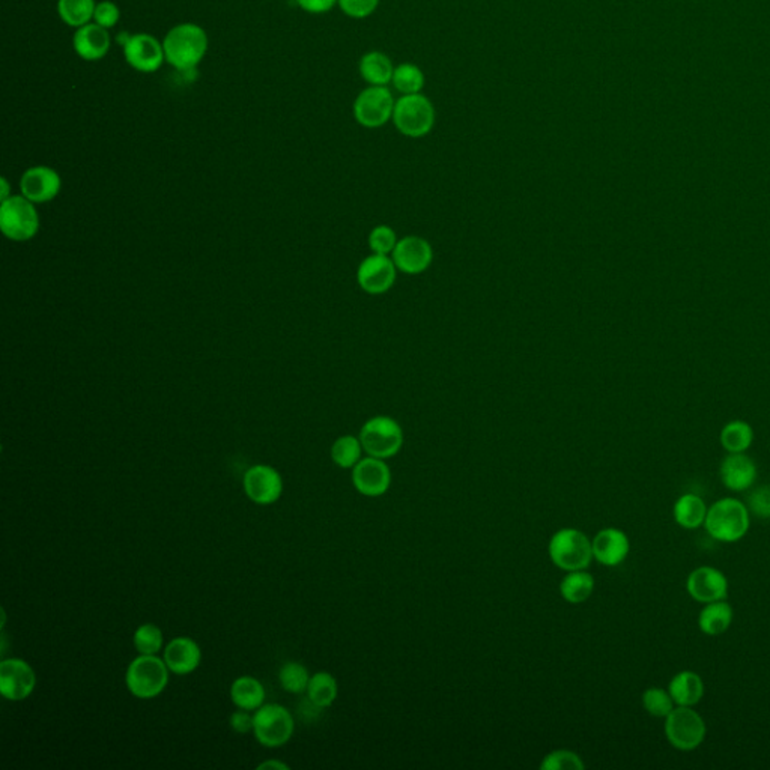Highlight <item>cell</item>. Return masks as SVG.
Instances as JSON below:
<instances>
[{
  "instance_id": "6da1fadb",
  "label": "cell",
  "mask_w": 770,
  "mask_h": 770,
  "mask_svg": "<svg viewBox=\"0 0 770 770\" xmlns=\"http://www.w3.org/2000/svg\"><path fill=\"white\" fill-rule=\"evenodd\" d=\"M208 34L196 23H180L163 39L166 64L178 71L196 69L208 52Z\"/></svg>"
},
{
  "instance_id": "7a4b0ae2",
  "label": "cell",
  "mask_w": 770,
  "mask_h": 770,
  "mask_svg": "<svg viewBox=\"0 0 770 770\" xmlns=\"http://www.w3.org/2000/svg\"><path fill=\"white\" fill-rule=\"evenodd\" d=\"M749 525L751 518L748 505L733 496L713 503L707 510L704 521V526L712 539L723 544H733L744 539Z\"/></svg>"
},
{
  "instance_id": "3957f363",
  "label": "cell",
  "mask_w": 770,
  "mask_h": 770,
  "mask_svg": "<svg viewBox=\"0 0 770 770\" xmlns=\"http://www.w3.org/2000/svg\"><path fill=\"white\" fill-rule=\"evenodd\" d=\"M391 122L405 138L421 139L428 136L435 127L437 111L431 99L423 92L401 95L396 99Z\"/></svg>"
},
{
  "instance_id": "277c9868",
  "label": "cell",
  "mask_w": 770,
  "mask_h": 770,
  "mask_svg": "<svg viewBox=\"0 0 770 770\" xmlns=\"http://www.w3.org/2000/svg\"><path fill=\"white\" fill-rule=\"evenodd\" d=\"M169 672L171 670L159 655H139L127 668L125 685L133 697L152 700L169 685Z\"/></svg>"
},
{
  "instance_id": "5b68a950",
  "label": "cell",
  "mask_w": 770,
  "mask_h": 770,
  "mask_svg": "<svg viewBox=\"0 0 770 770\" xmlns=\"http://www.w3.org/2000/svg\"><path fill=\"white\" fill-rule=\"evenodd\" d=\"M552 563L565 572L587 569L593 558L591 540L578 528H561L552 535L548 544Z\"/></svg>"
},
{
  "instance_id": "8992f818",
  "label": "cell",
  "mask_w": 770,
  "mask_h": 770,
  "mask_svg": "<svg viewBox=\"0 0 770 770\" xmlns=\"http://www.w3.org/2000/svg\"><path fill=\"white\" fill-rule=\"evenodd\" d=\"M359 438L368 456L384 461L396 456L405 441L402 426L389 415H375L369 419L359 431Z\"/></svg>"
},
{
  "instance_id": "52a82bcc",
  "label": "cell",
  "mask_w": 770,
  "mask_h": 770,
  "mask_svg": "<svg viewBox=\"0 0 770 770\" xmlns=\"http://www.w3.org/2000/svg\"><path fill=\"white\" fill-rule=\"evenodd\" d=\"M0 229L14 243H25L35 238L39 231V214L34 202L23 194L2 201Z\"/></svg>"
},
{
  "instance_id": "ba28073f",
  "label": "cell",
  "mask_w": 770,
  "mask_h": 770,
  "mask_svg": "<svg viewBox=\"0 0 770 770\" xmlns=\"http://www.w3.org/2000/svg\"><path fill=\"white\" fill-rule=\"evenodd\" d=\"M255 727L253 734L265 748H278L291 741L296 732V721L286 707L268 702L253 712Z\"/></svg>"
},
{
  "instance_id": "9c48e42d",
  "label": "cell",
  "mask_w": 770,
  "mask_h": 770,
  "mask_svg": "<svg viewBox=\"0 0 770 770\" xmlns=\"http://www.w3.org/2000/svg\"><path fill=\"white\" fill-rule=\"evenodd\" d=\"M394 99L389 86H366L352 104V115L364 129L377 130L393 120Z\"/></svg>"
},
{
  "instance_id": "30bf717a",
  "label": "cell",
  "mask_w": 770,
  "mask_h": 770,
  "mask_svg": "<svg viewBox=\"0 0 770 770\" xmlns=\"http://www.w3.org/2000/svg\"><path fill=\"white\" fill-rule=\"evenodd\" d=\"M706 723L692 707L677 706L665 718V736L672 748L691 753L706 739Z\"/></svg>"
},
{
  "instance_id": "8fae6325",
  "label": "cell",
  "mask_w": 770,
  "mask_h": 770,
  "mask_svg": "<svg viewBox=\"0 0 770 770\" xmlns=\"http://www.w3.org/2000/svg\"><path fill=\"white\" fill-rule=\"evenodd\" d=\"M122 47L125 62L139 73H155L166 62L163 41L155 38L154 35L145 32L129 35Z\"/></svg>"
},
{
  "instance_id": "7c38bea8",
  "label": "cell",
  "mask_w": 770,
  "mask_h": 770,
  "mask_svg": "<svg viewBox=\"0 0 770 770\" xmlns=\"http://www.w3.org/2000/svg\"><path fill=\"white\" fill-rule=\"evenodd\" d=\"M36 688V672L29 662L8 658L0 662V693L8 702H23Z\"/></svg>"
},
{
  "instance_id": "4fadbf2b",
  "label": "cell",
  "mask_w": 770,
  "mask_h": 770,
  "mask_svg": "<svg viewBox=\"0 0 770 770\" xmlns=\"http://www.w3.org/2000/svg\"><path fill=\"white\" fill-rule=\"evenodd\" d=\"M243 486L248 500L259 505H275L283 494L282 475L275 467L265 463H257L248 468L243 479Z\"/></svg>"
},
{
  "instance_id": "5bb4252c",
  "label": "cell",
  "mask_w": 770,
  "mask_h": 770,
  "mask_svg": "<svg viewBox=\"0 0 770 770\" xmlns=\"http://www.w3.org/2000/svg\"><path fill=\"white\" fill-rule=\"evenodd\" d=\"M398 268L391 256L375 255L363 259L357 270V282L366 294L381 296L390 291L396 282Z\"/></svg>"
},
{
  "instance_id": "9a60e30c",
  "label": "cell",
  "mask_w": 770,
  "mask_h": 770,
  "mask_svg": "<svg viewBox=\"0 0 770 770\" xmlns=\"http://www.w3.org/2000/svg\"><path fill=\"white\" fill-rule=\"evenodd\" d=\"M391 259L398 271L408 276L421 275L432 265V245L423 236H403L394 247Z\"/></svg>"
},
{
  "instance_id": "2e32d148",
  "label": "cell",
  "mask_w": 770,
  "mask_h": 770,
  "mask_svg": "<svg viewBox=\"0 0 770 770\" xmlns=\"http://www.w3.org/2000/svg\"><path fill=\"white\" fill-rule=\"evenodd\" d=\"M352 484L361 495L378 498L391 486V471L384 459L368 456L352 468Z\"/></svg>"
},
{
  "instance_id": "e0dca14e",
  "label": "cell",
  "mask_w": 770,
  "mask_h": 770,
  "mask_svg": "<svg viewBox=\"0 0 770 770\" xmlns=\"http://www.w3.org/2000/svg\"><path fill=\"white\" fill-rule=\"evenodd\" d=\"M686 590L693 600L702 605L725 600L728 596V579L716 567L702 566L689 575Z\"/></svg>"
},
{
  "instance_id": "ac0fdd59",
  "label": "cell",
  "mask_w": 770,
  "mask_h": 770,
  "mask_svg": "<svg viewBox=\"0 0 770 770\" xmlns=\"http://www.w3.org/2000/svg\"><path fill=\"white\" fill-rule=\"evenodd\" d=\"M62 189V180L55 169L48 166L29 167L20 178V192L35 205L52 202Z\"/></svg>"
},
{
  "instance_id": "d6986e66",
  "label": "cell",
  "mask_w": 770,
  "mask_h": 770,
  "mask_svg": "<svg viewBox=\"0 0 770 770\" xmlns=\"http://www.w3.org/2000/svg\"><path fill=\"white\" fill-rule=\"evenodd\" d=\"M591 548H593V558L598 563L608 567H616L630 556V537L620 528L608 526L593 537Z\"/></svg>"
},
{
  "instance_id": "ffe728a7",
  "label": "cell",
  "mask_w": 770,
  "mask_h": 770,
  "mask_svg": "<svg viewBox=\"0 0 770 770\" xmlns=\"http://www.w3.org/2000/svg\"><path fill=\"white\" fill-rule=\"evenodd\" d=\"M163 660L172 674L189 676L202 662V650L192 638L176 637L164 647Z\"/></svg>"
},
{
  "instance_id": "44dd1931",
  "label": "cell",
  "mask_w": 770,
  "mask_h": 770,
  "mask_svg": "<svg viewBox=\"0 0 770 770\" xmlns=\"http://www.w3.org/2000/svg\"><path fill=\"white\" fill-rule=\"evenodd\" d=\"M110 47L111 36L109 30L99 26L97 23H88L74 32V52L86 62H97L103 59Z\"/></svg>"
},
{
  "instance_id": "7402d4cb",
  "label": "cell",
  "mask_w": 770,
  "mask_h": 770,
  "mask_svg": "<svg viewBox=\"0 0 770 770\" xmlns=\"http://www.w3.org/2000/svg\"><path fill=\"white\" fill-rule=\"evenodd\" d=\"M719 475L725 488L733 493H744L755 484L757 467L746 454L730 453L721 463Z\"/></svg>"
},
{
  "instance_id": "603a6c76",
  "label": "cell",
  "mask_w": 770,
  "mask_h": 770,
  "mask_svg": "<svg viewBox=\"0 0 770 770\" xmlns=\"http://www.w3.org/2000/svg\"><path fill=\"white\" fill-rule=\"evenodd\" d=\"M396 65L387 53L370 50L359 57V73L368 86H390Z\"/></svg>"
},
{
  "instance_id": "cb8c5ba5",
  "label": "cell",
  "mask_w": 770,
  "mask_h": 770,
  "mask_svg": "<svg viewBox=\"0 0 770 770\" xmlns=\"http://www.w3.org/2000/svg\"><path fill=\"white\" fill-rule=\"evenodd\" d=\"M668 691L676 706L693 707L704 695V682L695 671H681L672 677Z\"/></svg>"
},
{
  "instance_id": "d4e9b609",
  "label": "cell",
  "mask_w": 770,
  "mask_h": 770,
  "mask_svg": "<svg viewBox=\"0 0 770 770\" xmlns=\"http://www.w3.org/2000/svg\"><path fill=\"white\" fill-rule=\"evenodd\" d=\"M734 612L732 605L725 600H716L704 605L698 616V628L709 637H718L727 632L732 626Z\"/></svg>"
},
{
  "instance_id": "484cf974",
  "label": "cell",
  "mask_w": 770,
  "mask_h": 770,
  "mask_svg": "<svg viewBox=\"0 0 770 770\" xmlns=\"http://www.w3.org/2000/svg\"><path fill=\"white\" fill-rule=\"evenodd\" d=\"M265 686L252 676H241L231 686V700L238 709L255 712L265 704Z\"/></svg>"
},
{
  "instance_id": "4316f807",
  "label": "cell",
  "mask_w": 770,
  "mask_h": 770,
  "mask_svg": "<svg viewBox=\"0 0 770 770\" xmlns=\"http://www.w3.org/2000/svg\"><path fill=\"white\" fill-rule=\"evenodd\" d=\"M707 510H709V507H707L702 496L695 495V494H685L674 503L672 516H674L677 525H681L685 530H695L698 526L704 525Z\"/></svg>"
},
{
  "instance_id": "83f0119b",
  "label": "cell",
  "mask_w": 770,
  "mask_h": 770,
  "mask_svg": "<svg viewBox=\"0 0 770 770\" xmlns=\"http://www.w3.org/2000/svg\"><path fill=\"white\" fill-rule=\"evenodd\" d=\"M596 581L587 569L566 572L560 582V595L567 604L581 605L590 599Z\"/></svg>"
},
{
  "instance_id": "f1b7e54d",
  "label": "cell",
  "mask_w": 770,
  "mask_h": 770,
  "mask_svg": "<svg viewBox=\"0 0 770 770\" xmlns=\"http://www.w3.org/2000/svg\"><path fill=\"white\" fill-rule=\"evenodd\" d=\"M338 685L330 672L317 671L310 677L307 686L308 702L317 709L330 707L338 698Z\"/></svg>"
},
{
  "instance_id": "f546056e",
  "label": "cell",
  "mask_w": 770,
  "mask_h": 770,
  "mask_svg": "<svg viewBox=\"0 0 770 770\" xmlns=\"http://www.w3.org/2000/svg\"><path fill=\"white\" fill-rule=\"evenodd\" d=\"M95 6H97L95 0H57L56 8H57L60 20L67 26L78 29L88 23H92Z\"/></svg>"
},
{
  "instance_id": "4dcf8cb0",
  "label": "cell",
  "mask_w": 770,
  "mask_h": 770,
  "mask_svg": "<svg viewBox=\"0 0 770 770\" xmlns=\"http://www.w3.org/2000/svg\"><path fill=\"white\" fill-rule=\"evenodd\" d=\"M424 85H426V76L419 65L412 62L396 65L393 78H391V86L396 92L401 95L420 94L423 92Z\"/></svg>"
},
{
  "instance_id": "1f68e13d",
  "label": "cell",
  "mask_w": 770,
  "mask_h": 770,
  "mask_svg": "<svg viewBox=\"0 0 770 770\" xmlns=\"http://www.w3.org/2000/svg\"><path fill=\"white\" fill-rule=\"evenodd\" d=\"M363 452V445L359 437L342 435L331 445V459L338 468L352 470L363 459L361 458Z\"/></svg>"
},
{
  "instance_id": "d6a6232c",
  "label": "cell",
  "mask_w": 770,
  "mask_h": 770,
  "mask_svg": "<svg viewBox=\"0 0 770 770\" xmlns=\"http://www.w3.org/2000/svg\"><path fill=\"white\" fill-rule=\"evenodd\" d=\"M753 429L744 421H732L721 432L723 447L730 453H744L753 444Z\"/></svg>"
},
{
  "instance_id": "836d02e7",
  "label": "cell",
  "mask_w": 770,
  "mask_h": 770,
  "mask_svg": "<svg viewBox=\"0 0 770 770\" xmlns=\"http://www.w3.org/2000/svg\"><path fill=\"white\" fill-rule=\"evenodd\" d=\"M310 672L307 668L304 667L303 663L291 662L283 663L278 671V682L282 688L289 693H303L307 692L308 682H310Z\"/></svg>"
},
{
  "instance_id": "e575fe53",
  "label": "cell",
  "mask_w": 770,
  "mask_h": 770,
  "mask_svg": "<svg viewBox=\"0 0 770 770\" xmlns=\"http://www.w3.org/2000/svg\"><path fill=\"white\" fill-rule=\"evenodd\" d=\"M133 646L139 655H159L163 650V632L154 623L140 625L134 632Z\"/></svg>"
},
{
  "instance_id": "d590c367",
  "label": "cell",
  "mask_w": 770,
  "mask_h": 770,
  "mask_svg": "<svg viewBox=\"0 0 770 770\" xmlns=\"http://www.w3.org/2000/svg\"><path fill=\"white\" fill-rule=\"evenodd\" d=\"M642 707L646 709L649 715L665 719L674 711L676 702L672 700L670 691L662 688H649L642 693Z\"/></svg>"
},
{
  "instance_id": "8d00e7d4",
  "label": "cell",
  "mask_w": 770,
  "mask_h": 770,
  "mask_svg": "<svg viewBox=\"0 0 770 770\" xmlns=\"http://www.w3.org/2000/svg\"><path fill=\"white\" fill-rule=\"evenodd\" d=\"M540 769L582 770L586 769V765L582 762V758L577 753H574V751H569V749H556V751L546 754L542 758Z\"/></svg>"
},
{
  "instance_id": "74e56055",
  "label": "cell",
  "mask_w": 770,
  "mask_h": 770,
  "mask_svg": "<svg viewBox=\"0 0 770 770\" xmlns=\"http://www.w3.org/2000/svg\"><path fill=\"white\" fill-rule=\"evenodd\" d=\"M398 235H396L394 229L387 226V224H378L369 234V247L375 255L390 256L398 245Z\"/></svg>"
},
{
  "instance_id": "f35d334b",
  "label": "cell",
  "mask_w": 770,
  "mask_h": 770,
  "mask_svg": "<svg viewBox=\"0 0 770 770\" xmlns=\"http://www.w3.org/2000/svg\"><path fill=\"white\" fill-rule=\"evenodd\" d=\"M381 0H338V6L347 17L363 20L377 13Z\"/></svg>"
},
{
  "instance_id": "ab89813d",
  "label": "cell",
  "mask_w": 770,
  "mask_h": 770,
  "mask_svg": "<svg viewBox=\"0 0 770 770\" xmlns=\"http://www.w3.org/2000/svg\"><path fill=\"white\" fill-rule=\"evenodd\" d=\"M120 9L115 2H111V0L97 2L92 22L97 23L99 26L104 27V29L110 30L120 23Z\"/></svg>"
},
{
  "instance_id": "60d3db41",
  "label": "cell",
  "mask_w": 770,
  "mask_h": 770,
  "mask_svg": "<svg viewBox=\"0 0 770 770\" xmlns=\"http://www.w3.org/2000/svg\"><path fill=\"white\" fill-rule=\"evenodd\" d=\"M748 509L762 519L770 518V486H760L748 495Z\"/></svg>"
},
{
  "instance_id": "b9f144b4",
  "label": "cell",
  "mask_w": 770,
  "mask_h": 770,
  "mask_svg": "<svg viewBox=\"0 0 770 770\" xmlns=\"http://www.w3.org/2000/svg\"><path fill=\"white\" fill-rule=\"evenodd\" d=\"M229 723H231L232 730L238 734H248V733L253 732V727H255V715L250 711L238 709L232 713Z\"/></svg>"
},
{
  "instance_id": "7bdbcfd3",
  "label": "cell",
  "mask_w": 770,
  "mask_h": 770,
  "mask_svg": "<svg viewBox=\"0 0 770 770\" xmlns=\"http://www.w3.org/2000/svg\"><path fill=\"white\" fill-rule=\"evenodd\" d=\"M296 2L304 13L313 14V16L330 13L334 6H338V0H296Z\"/></svg>"
},
{
  "instance_id": "ee69618b",
  "label": "cell",
  "mask_w": 770,
  "mask_h": 770,
  "mask_svg": "<svg viewBox=\"0 0 770 770\" xmlns=\"http://www.w3.org/2000/svg\"><path fill=\"white\" fill-rule=\"evenodd\" d=\"M257 769H282L287 770L289 766H287L286 763L278 762V760H268V762H264L257 766Z\"/></svg>"
},
{
  "instance_id": "f6af8a7d",
  "label": "cell",
  "mask_w": 770,
  "mask_h": 770,
  "mask_svg": "<svg viewBox=\"0 0 770 770\" xmlns=\"http://www.w3.org/2000/svg\"><path fill=\"white\" fill-rule=\"evenodd\" d=\"M0 184H2V192H0V197H2V201H5V199H8V197H11V194H9L8 181L5 180V178H2V181H0Z\"/></svg>"
}]
</instances>
